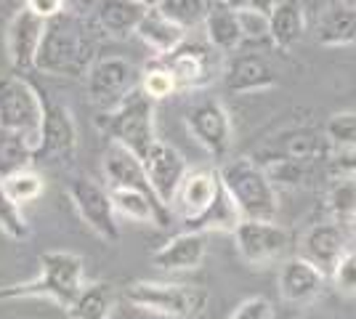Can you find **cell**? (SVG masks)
I'll return each mask as SVG.
<instances>
[{
	"instance_id": "6",
	"label": "cell",
	"mask_w": 356,
	"mask_h": 319,
	"mask_svg": "<svg viewBox=\"0 0 356 319\" xmlns=\"http://www.w3.org/2000/svg\"><path fill=\"white\" fill-rule=\"evenodd\" d=\"M43 112L45 96L27 77L19 72H0V131L22 133L35 149L40 138Z\"/></svg>"
},
{
	"instance_id": "18",
	"label": "cell",
	"mask_w": 356,
	"mask_h": 319,
	"mask_svg": "<svg viewBox=\"0 0 356 319\" xmlns=\"http://www.w3.org/2000/svg\"><path fill=\"white\" fill-rule=\"evenodd\" d=\"M205 256H208V234L186 229L152 253V266L160 272H194L202 266Z\"/></svg>"
},
{
	"instance_id": "32",
	"label": "cell",
	"mask_w": 356,
	"mask_h": 319,
	"mask_svg": "<svg viewBox=\"0 0 356 319\" xmlns=\"http://www.w3.org/2000/svg\"><path fill=\"white\" fill-rule=\"evenodd\" d=\"M157 11L184 32H192L205 24L210 11V0H163L157 6Z\"/></svg>"
},
{
	"instance_id": "43",
	"label": "cell",
	"mask_w": 356,
	"mask_h": 319,
	"mask_svg": "<svg viewBox=\"0 0 356 319\" xmlns=\"http://www.w3.org/2000/svg\"><path fill=\"white\" fill-rule=\"evenodd\" d=\"M136 3H138V6H144V8H149V11H152V8H157V6L163 3V0H136Z\"/></svg>"
},
{
	"instance_id": "46",
	"label": "cell",
	"mask_w": 356,
	"mask_h": 319,
	"mask_svg": "<svg viewBox=\"0 0 356 319\" xmlns=\"http://www.w3.org/2000/svg\"><path fill=\"white\" fill-rule=\"evenodd\" d=\"M298 319H327V317H322V314H303V317H298Z\"/></svg>"
},
{
	"instance_id": "23",
	"label": "cell",
	"mask_w": 356,
	"mask_h": 319,
	"mask_svg": "<svg viewBox=\"0 0 356 319\" xmlns=\"http://www.w3.org/2000/svg\"><path fill=\"white\" fill-rule=\"evenodd\" d=\"M147 11L149 8L138 6L136 0H96L93 3V22L106 38L122 40L128 35H136Z\"/></svg>"
},
{
	"instance_id": "44",
	"label": "cell",
	"mask_w": 356,
	"mask_h": 319,
	"mask_svg": "<svg viewBox=\"0 0 356 319\" xmlns=\"http://www.w3.org/2000/svg\"><path fill=\"white\" fill-rule=\"evenodd\" d=\"M70 3V11H80V14H86V8L80 6V0H67Z\"/></svg>"
},
{
	"instance_id": "29",
	"label": "cell",
	"mask_w": 356,
	"mask_h": 319,
	"mask_svg": "<svg viewBox=\"0 0 356 319\" xmlns=\"http://www.w3.org/2000/svg\"><path fill=\"white\" fill-rule=\"evenodd\" d=\"M261 167L266 170V176L274 186H290V189L312 186L319 176V170L322 167L327 170L325 163H303V160H271Z\"/></svg>"
},
{
	"instance_id": "24",
	"label": "cell",
	"mask_w": 356,
	"mask_h": 319,
	"mask_svg": "<svg viewBox=\"0 0 356 319\" xmlns=\"http://www.w3.org/2000/svg\"><path fill=\"white\" fill-rule=\"evenodd\" d=\"M205 43L213 46L223 56H234L239 54V48L245 46V32L239 24V16L226 8L223 3H210L208 19H205Z\"/></svg>"
},
{
	"instance_id": "30",
	"label": "cell",
	"mask_w": 356,
	"mask_h": 319,
	"mask_svg": "<svg viewBox=\"0 0 356 319\" xmlns=\"http://www.w3.org/2000/svg\"><path fill=\"white\" fill-rule=\"evenodd\" d=\"M327 213L332 221L348 224L356 213V179L354 176H330V186L325 192Z\"/></svg>"
},
{
	"instance_id": "28",
	"label": "cell",
	"mask_w": 356,
	"mask_h": 319,
	"mask_svg": "<svg viewBox=\"0 0 356 319\" xmlns=\"http://www.w3.org/2000/svg\"><path fill=\"white\" fill-rule=\"evenodd\" d=\"M118 301L115 285L109 282H88L77 293L72 306L67 309L70 319H109Z\"/></svg>"
},
{
	"instance_id": "4",
	"label": "cell",
	"mask_w": 356,
	"mask_h": 319,
	"mask_svg": "<svg viewBox=\"0 0 356 319\" xmlns=\"http://www.w3.org/2000/svg\"><path fill=\"white\" fill-rule=\"evenodd\" d=\"M122 298L131 306L165 319H200L210 306V293L202 285L136 279L125 285Z\"/></svg>"
},
{
	"instance_id": "41",
	"label": "cell",
	"mask_w": 356,
	"mask_h": 319,
	"mask_svg": "<svg viewBox=\"0 0 356 319\" xmlns=\"http://www.w3.org/2000/svg\"><path fill=\"white\" fill-rule=\"evenodd\" d=\"M226 8H232L234 14H261L271 16L277 0H221Z\"/></svg>"
},
{
	"instance_id": "20",
	"label": "cell",
	"mask_w": 356,
	"mask_h": 319,
	"mask_svg": "<svg viewBox=\"0 0 356 319\" xmlns=\"http://www.w3.org/2000/svg\"><path fill=\"white\" fill-rule=\"evenodd\" d=\"M223 83L232 93H261L277 85V72L261 54H237L226 61Z\"/></svg>"
},
{
	"instance_id": "2",
	"label": "cell",
	"mask_w": 356,
	"mask_h": 319,
	"mask_svg": "<svg viewBox=\"0 0 356 319\" xmlns=\"http://www.w3.org/2000/svg\"><path fill=\"white\" fill-rule=\"evenodd\" d=\"M218 181L226 197L237 208L239 218L248 221H277L280 213V195L271 183L266 170L252 157H234L223 160L218 167Z\"/></svg>"
},
{
	"instance_id": "14",
	"label": "cell",
	"mask_w": 356,
	"mask_h": 319,
	"mask_svg": "<svg viewBox=\"0 0 356 319\" xmlns=\"http://www.w3.org/2000/svg\"><path fill=\"white\" fill-rule=\"evenodd\" d=\"M141 165L149 179V186L154 192V197L163 202L168 211H173V202L181 189V181L186 179L189 165H186V157L178 152L176 147L165 144V141H154L149 147V152L141 157Z\"/></svg>"
},
{
	"instance_id": "17",
	"label": "cell",
	"mask_w": 356,
	"mask_h": 319,
	"mask_svg": "<svg viewBox=\"0 0 356 319\" xmlns=\"http://www.w3.org/2000/svg\"><path fill=\"white\" fill-rule=\"evenodd\" d=\"M327 279L330 277L319 266H314L312 261H306L303 256H296V259H287L280 266L277 290H280V298L284 304L309 306L322 298Z\"/></svg>"
},
{
	"instance_id": "27",
	"label": "cell",
	"mask_w": 356,
	"mask_h": 319,
	"mask_svg": "<svg viewBox=\"0 0 356 319\" xmlns=\"http://www.w3.org/2000/svg\"><path fill=\"white\" fill-rule=\"evenodd\" d=\"M136 38L154 54V59H163V56L173 54L186 40V32L181 30V27H176L173 22H168L157 8H152L141 19V24L136 30Z\"/></svg>"
},
{
	"instance_id": "19",
	"label": "cell",
	"mask_w": 356,
	"mask_h": 319,
	"mask_svg": "<svg viewBox=\"0 0 356 319\" xmlns=\"http://www.w3.org/2000/svg\"><path fill=\"white\" fill-rule=\"evenodd\" d=\"M346 250H348V237L343 231V224L332 221V218L309 227L306 234L300 237V256L312 261L314 266H319L327 277Z\"/></svg>"
},
{
	"instance_id": "42",
	"label": "cell",
	"mask_w": 356,
	"mask_h": 319,
	"mask_svg": "<svg viewBox=\"0 0 356 319\" xmlns=\"http://www.w3.org/2000/svg\"><path fill=\"white\" fill-rule=\"evenodd\" d=\"M239 24H242V32H245V43L248 40H261V38H268V16L261 14H237Z\"/></svg>"
},
{
	"instance_id": "38",
	"label": "cell",
	"mask_w": 356,
	"mask_h": 319,
	"mask_svg": "<svg viewBox=\"0 0 356 319\" xmlns=\"http://www.w3.org/2000/svg\"><path fill=\"white\" fill-rule=\"evenodd\" d=\"M229 319H274V306L266 295H250L234 306Z\"/></svg>"
},
{
	"instance_id": "26",
	"label": "cell",
	"mask_w": 356,
	"mask_h": 319,
	"mask_svg": "<svg viewBox=\"0 0 356 319\" xmlns=\"http://www.w3.org/2000/svg\"><path fill=\"white\" fill-rule=\"evenodd\" d=\"M303 32H306V14L300 0H277L268 16V40L282 51H290L303 40Z\"/></svg>"
},
{
	"instance_id": "25",
	"label": "cell",
	"mask_w": 356,
	"mask_h": 319,
	"mask_svg": "<svg viewBox=\"0 0 356 319\" xmlns=\"http://www.w3.org/2000/svg\"><path fill=\"white\" fill-rule=\"evenodd\" d=\"M109 197L115 213L136 221V224H154V227H170V211L157 197H149L136 189H109Z\"/></svg>"
},
{
	"instance_id": "3",
	"label": "cell",
	"mask_w": 356,
	"mask_h": 319,
	"mask_svg": "<svg viewBox=\"0 0 356 319\" xmlns=\"http://www.w3.org/2000/svg\"><path fill=\"white\" fill-rule=\"evenodd\" d=\"M86 285V259L72 250H45L40 256V274L24 285L0 288V301L16 298H51L70 309Z\"/></svg>"
},
{
	"instance_id": "31",
	"label": "cell",
	"mask_w": 356,
	"mask_h": 319,
	"mask_svg": "<svg viewBox=\"0 0 356 319\" xmlns=\"http://www.w3.org/2000/svg\"><path fill=\"white\" fill-rule=\"evenodd\" d=\"M32 144L22 133L0 131V179H8L19 170L35 167L32 163Z\"/></svg>"
},
{
	"instance_id": "9",
	"label": "cell",
	"mask_w": 356,
	"mask_h": 319,
	"mask_svg": "<svg viewBox=\"0 0 356 319\" xmlns=\"http://www.w3.org/2000/svg\"><path fill=\"white\" fill-rule=\"evenodd\" d=\"M163 64L176 80L178 91H202L223 75L226 56L208 43L184 40L173 54L163 56Z\"/></svg>"
},
{
	"instance_id": "15",
	"label": "cell",
	"mask_w": 356,
	"mask_h": 319,
	"mask_svg": "<svg viewBox=\"0 0 356 319\" xmlns=\"http://www.w3.org/2000/svg\"><path fill=\"white\" fill-rule=\"evenodd\" d=\"M221 195L223 189L221 181H218V170L197 167V170H189L186 179L181 181V189H178L173 208L178 211L186 229H194L216 208V202L221 199Z\"/></svg>"
},
{
	"instance_id": "22",
	"label": "cell",
	"mask_w": 356,
	"mask_h": 319,
	"mask_svg": "<svg viewBox=\"0 0 356 319\" xmlns=\"http://www.w3.org/2000/svg\"><path fill=\"white\" fill-rule=\"evenodd\" d=\"M316 43L325 48L356 46V0H332L316 19Z\"/></svg>"
},
{
	"instance_id": "36",
	"label": "cell",
	"mask_w": 356,
	"mask_h": 319,
	"mask_svg": "<svg viewBox=\"0 0 356 319\" xmlns=\"http://www.w3.org/2000/svg\"><path fill=\"white\" fill-rule=\"evenodd\" d=\"M325 136L335 149H354L356 147V112H335L325 122Z\"/></svg>"
},
{
	"instance_id": "16",
	"label": "cell",
	"mask_w": 356,
	"mask_h": 319,
	"mask_svg": "<svg viewBox=\"0 0 356 319\" xmlns=\"http://www.w3.org/2000/svg\"><path fill=\"white\" fill-rule=\"evenodd\" d=\"M45 22L40 16H35L30 8H19L8 27H6V56L11 69L19 75H27L35 69V59H38V48L43 43Z\"/></svg>"
},
{
	"instance_id": "10",
	"label": "cell",
	"mask_w": 356,
	"mask_h": 319,
	"mask_svg": "<svg viewBox=\"0 0 356 319\" xmlns=\"http://www.w3.org/2000/svg\"><path fill=\"white\" fill-rule=\"evenodd\" d=\"M67 195L70 202L74 205L77 215L83 218V224L106 245H115L120 240V224L118 213L109 197V189L102 186L99 181H93L88 176H74L72 181L67 183Z\"/></svg>"
},
{
	"instance_id": "7",
	"label": "cell",
	"mask_w": 356,
	"mask_h": 319,
	"mask_svg": "<svg viewBox=\"0 0 356 319\" xmlns=\"http://www.w3.org/2000/svg\"><path fill=\"white\" fill-rule=\"evenodd\" d=\"M86 80V93L99 112L118 109L141 85V69L125 56H99L90 64Z\"/></svg>"
},
{
	"instance_id": "39",
	"label": "cell",
	"mask_w": 356,
	"mask_h": 319,
	"mask_svg": "<svg viewBox=\"0 0 356 319\" xmlns=\"http://www.w3.org/2000/svg\"><path fill=\"white\" fill-rule=\"evenodd\" d=\"M327 176H354L356 179V147L354 149H332L327 160Z\"/></svg>"
},
{
	"instance_id": "21",
	"label": "cell",
	"mask_w": 356,
	"mask_h": 319,
	"mask_svg": "<svg viewBox=\"0 0 356 319\" xmlns=\"http://www.w3.org/2000/svg\"><path fill=\"white\" fill-rule=\"evenodd\" d=\"M102 170H104L106 189H136V192H144L149 197H154L141 160L131 149L120 147L115 141L106 144L104 157H102Z\"/></svg>"
},
{
	"instance_id": "40",
	"label": "cell",
	"mask_w": 356,
	"mask_h": 319,
	"mask_svg": "<svg viewBox=\"0 0 356 319\" xmlns=\"http://www.w3.org/2000/svg\"><path fill=\"white\" fill-rule=\"evenodd\" d=\"M24 8H30L32 14L40 16L43 22H51L64 11H70V3L67 0H24Z\"/></svg>"
},
{
	"instance_id": "12",
	"label": "cell",
	"mask_w": 356,
	"mask_h": 319,
	"mask_svg": "<svg viewBox=\"0 0 356 319\" xmlns=\"http://www.w3.org/2000/svg\"><path fill=\"white\" fill-rule=\"evenodd\" d=\"M332 144L327 141L325 131H316L309 125L300 128H287L280 131L277 136H271L266 144H261L252 160L258 165H266L271 160H303V163H325L332 154Z\"/></svg>"
},
{
	"instance_id": "34",
	"label": "cell",
	"mask_w": 356,
	"mask_h": 319,
	"mask_svg": "<svg viewBox=\"0 0 356 319\" xmlns=\"http://www.w3.org/2000/svg\"><path fill=\"white\" fill-rule=\"evenodd\" d=\"M138 88H141V93L149 96L154 104L178 91L176 80L168 72V67L163 64V59H152V64H147V67L141 69V85H138Z\"/></svg>"
},
{
	"instance_id": "37",
	"label": "cell",
	"mask_w": 356,
	"mask_h": 319,
	"mask_svg": "<svg viewBox=\"0 0 356 319\" xmlns=\"http://www.w3.org/2000/svg\"><path fill=\"white\" fill-rule=\"evenodd\" d=\"M330 282L341 295L356 298V247H348L330 272Z\"/></svg>"
},
{
	"instance_id": "5",
	"label": "cell",
	"mask_w": 356,
	"mask_h": 319,
	"mask_svg": "<svg viewBox=\"0 0 356 319\" xmlns=\"http://www.w3.org/2000/svg\"><path fill=\"white\" fill-rule=\"evenodd\" d=\"M96 128L109 141L131 149L141 160L149 152V147L157 141V133H154V101L149 96H144L141 88H138L118 109L99 112Z\"/></svg>"
},
{
	"instance_id": "8",
	"label": "cell",
	"mask_w": 356,
	"mask_h": 319,
	"mask_svg": "<svg viewBox=\"0 0 356 319\" xmlns=\"http://www.w3.org/2000/svg\"><path fill=\"white\" fill-rule=\"evenodd\" d=\"M74 157H77V122L72 117V109L61 101L45 99L43 125L32 163L45 167H70Z\"/></svg>"
},
{
	"instance_id": "13",
	"label": "cell",
	"mask_w": 356,
	"mask_h": 319,
	"mask_svg": "<svg viewBox=\"0 0 356 319\" xmlns=\"http://www.w3.org/2000/svg\"><path fill=\"white\" fill-rule=\"evenodd\" d=\"M232 234H234L239 259L252 269H261V266L280 261L290 247V231L277 221H248V218H242Z\"/></svg>"
},
{
	"instance_id": "35",
	"label": "cell",
	"mask_w": 356,
	"mask_h": 319,
	"mask_svg": "<svg viewBox=\"0 0 356 319\" xmlns=\"http://www.w3.org/2000/svg\"><path fill=\"white\" fill-rule=\"evenodd\" d=\"M3 186H6V192L11 195L16 205H27V202H35V199L43 195L45 183H43V176L35 170V167H27V170H19L14 176H8V179H3Z\"/></svg>"
},
{
	"instance_id": "45",
	"label": "cell",
	"mask_w": 356,
	"mask_h": 319,
	"mask_svg": "<svg viewBox=\"0 0 356 319\" xmlns=\"http://www.w3.org/2000/svg\"><path fill=\"white\" fill-rule=\"evenodd\" d=\"M348 227H351V234H354V240H356V213H354V218L348 221Z\"/></svg>"
},
{
	"instance_id": "11",
	"label": "cell",
	"mask_w": 356,
	"mask_h": 319,
	"mask_svg": "<svg viewBox=\"0 0 356 319\" xmlns=\"http://www.w3.org/2000/svg\"><path fill=\"white\" fill-rule=\"evenodd\" d=\"M186 131L213 157L226 160L234 144V125L218 99H200L186 109Z\"/></svg>"
},
{
	"instance_id": "33",
	"label": "cell",
	"mask_w": 356,
	"mask_h": 319,
	"mask_svg": "<svg viewBox=\"0 0 356 319\" xmlns=\"http://www.w3.org/2000/svg\"><path fill=\"white\" fill-rule=\"evenodd\" d=\"M0 231L8 240H14V243H24L32 231L30 221H27V215L22 211V205H16L14 199H11V195L6 192L3 179H0Z\"/></svg>"
},
{
	"instance_id": "1",
	"label": "cell",
	"mask_w": 356,
	"mask_h": 319,
	"mask_svg": "<svg viewBox=\"0 0 356 319\" xmlns=\"http://www.w3.org/2000/svg\"><path fill=\"white\" fill-rule=\"evenodd\" d=\"M99 27L80 11H64L45 22L35 69L51 77H86L99 59Z\"/></svg>"
}]
</instances>
